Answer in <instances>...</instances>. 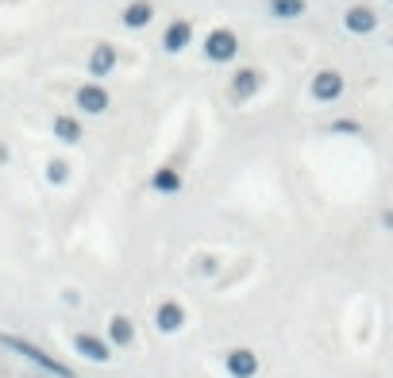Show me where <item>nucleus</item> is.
Segmentation results:
<instances>
[{
    "instance_id": "39448f33",
    "label": "nucleus",
    "mask_w": 393,
    "mask_h": 378,
    "mask_svg": "<svg viewBox=\"0 0 393 378\" xmlns=\"http://www.w3.org/2000/svg\"><path fill=\"white\" fill-rule=\"evenodd\" d=\"M77 104H81L85 116H97V112L109 109V89L104 85H85V89H77Z\"/></svg>"
},
{
    "instance_id": "2eb2a0df",
    "label": "nucleus",
    "mask_w": 393,
    "mask_h": 378,
    "mask_svg": "<svg viewBox=\"0 0 393 378\" xmlns=\"http://www.w3.org/2000/svg\"><path fill=\"white\" fill-rule=\"evenodd\" d=\"M332 132H339V135H362V124H359V120H351V116H343V120H332Z\"/></svg>"
},
{
    "instance_id": "dca6fc26",
    "label": "nucleus",
    "mask_w": 393,
    "mask_h": 378,
    "mask_svg": "<svg viewBox=\"0 0 393 378\" xmlns=\"http://www.w3.org/2000/svg\"><path fill=\"white\" fill-rule=\"evenodd\" d=\"M232 370H235V375H251V370H255V359H251L247 352H235V355H232Z\"/></svg>"
},
{
    "instance_id": "0eeeda50",
    "label": "nucleus",
    "mask_w": 393,
    "mask_h": 378,
    "mask_svg": "<svg viewBox=\"0 0 393 378\" xmlns=\"http://www.w3.org/2000/svg\"><path fill=\"white\" fill-rule=\"evenodd\" d=\"M189 39H193V27L185 24V19H177V24L166 27V35H162V47H166L170 54H177V51H185V47H189Z\"/></svg>"
},
{
    "instance_id": "4468645a",
    "label": "nucleus",
    "mask_w": 393,
    "mask_h": 378,
    "mask_svg": "<svg viewBox=\"0 0 393 378\" xmlns=\"http://www.w3.org/2000/svg\"><path fill=\"white\" fill-rule=\"evenodd\" d=\"M159 324L166 328V332H170V328H177V324H182V309H177L174 301H162V309H159Z\"/></svg>"
},
{
    "instance_id": "6e6552de",
    "label": "nucleus",
    "mask_w": 393,
    "mask_h": 378,
    "mask_svg": "<svg viewBox=\"0 0 393 378\" xmlns=\"http://www.w3.org/2000/svg\"><path fill=\"white\" fill-rule=\"evenodd\" d=\"M89 70H93L97 77H104V74H112V70H116V51H112L109 42H101V47L93 51V58H89Z\"/></svg>"
},
{
    "instance_id": "a211bd4d",
    "label": "nucleus",
    "mask_w": 393,
    "mask_h": 378,
    "mask_svg": "<svg viewBox=\"0 0 393 378\" xmlns=\"http://www.w3.org/2000/svg\"><path fill=\"white\" fill-rule=\"evenodd\" d=\"M66 162H51V182H66Z\"/></svg>"
},
{
    "instance_id": "1a4fd4ad",
    "label": "nucleus",
    "mask_w": 393,
    "mask_h": 378,
    "mask_svg": "<svg viewBox=\"0 0 393 378\" xmlns=\"http://www.w3.org/2000/svg\"><path fill=\"white\" fill-rule=\"evenodd\" d=\"M305 8H309V0H270V16L278 19H301Z\"/></svg>"
},
{
    "instance_id": "f8f14e48",
    "label": "nucleus",
    "mask_w": 393,
    "mask_h": 378,
    "mask_svg": "<svg viewBox=\"0 0 393 378\" xmlns=\"http://www.w3.org/2000/svg\"><path fill=\"white\" fill-rule=\"evenodd\" d=\"M74 344H77V352H81L85 359H97V363H104V359H109V347H104L97 336H77Z\"/></svg>"
},
{
    "instance_id": "7ed1b4c3",
    "label": "nucleus",
    "mask_w": 393,
    "mask_h": 378,
    "mask_svg": "<svg viewBox=\"0 0 393 378\" xmlns=\"http://www.w3.org/2000/svg\"><path fill=\"white\" fill-rule=\"evenodd\" d=\"M312 97H316V101H339L343 97V74L339 70H320L316 77H312Z\"/></svg>"
},
{
    "instance_id": "f3484780",
    "label": "nucleus",
    "mask_w": 393,
    "mask_h": 378,
    "mask_svg": "<svg viewBox=\"0 0 393 378\" xmlns=\"http://www.w3.org/2000/svg\"><path fill=\"white\" fill-rule=\"evenodd\" d=\"M112 340H120V344H127V340H131V324H127L124 317L112 320Z\"/></svg>"
},
{
    "instance_id": "20e7f679",
    "label": "nucleus",
    "mask_w": 393,
    "mask_h": 378,
    "mask_svg": "<svg viewBox=\"0 0 393 378\" xmlns=\"http://www.w3.org/2000/svg\"><path fill=\"white\" fill-rule=\"evenodd\" d=\"M343 27L351 35H370L378 27V16L374 8H367V4H355V8H347V16H343Z\"/></svg>"
},
{
    "instance_id": "ddd939ff",
    "label": "nucleus",
    "mask_w": 393,
    "mask_h": 378,
    "mask_svg": "<svg viewBox=\"0 0 393 378\" xmlns=\"http://www.w3.org/2000/svg\"><path fill=\"white\" fill-rule=\"evenodd\" d=\"M54 135H58L62 143H77V139H81V124H77L74 116H58L54 120Z\"/></svg>"
},
{
    "instance_id": "9d476101",
    "label": "nucleus",
    "mask_w": 393,
    "mask_h": 378,
    "mask_svg": "<svg viewBox=\"0 0 393 378\" xmlns=\"http://www.w3.org/2000/svg\"><path fill=\"white\" fill-rule=\"evenodd\" d=\"M259 85H262V74H259V70H247V66H243L239 74H235L232 89H235V97H251V93H259Z\"/></svg>"
},
{
    "instance_id": "9b49d317",
    "label": "nucleus",
    "mask_w": 393,
    "mask_h": 378,
    "mask_svg": "<svg viewBox=\"0 0 393 378\" xmlns=\"http://www.w3.org/2000/svg\"><path fill=\"white\" fill-rule=\"evenodd\" d=\"M151 185L159 189V194H177V189H182V174H177L174 166H162V170H154Z\"/></svg>"
},
{
    "instance_id": "f257e3e1",
    "label": "nucleus",
    "mask_w": 393,
    "mask_h": 378,
    "mask_svg": "<svg viewBox=\"0 0 393 378\" xmlns=\"http://www.w3.org/2000/svg\"><path fill=\"white\" fill-rule=\"evenodd\" d=\"M0 344L8 347V352L24 355V359H27V363H35V367L51 370V375H58V378H74V370H70L66 363H58V359H54V355H47V352H42V347L27 344V340H19V336H8V332H0Z\"/></svg>"
},
{
    "instance_id": "f03ea898",
    "label": "nucleus",
    "mask_w": 393,
    "mask_h": 378,
    "mask_svg": "<svg viewBox=\"0 0 393 378\" xmlns=\"http://www.w3.org/2000/svg\"><path fill=\"white\" fill-rule=\"evenodd\" d=\"M204 58L209 62H235L239 58V35L232 27H216L204 39Z\"/></svg>"
},
{
    "instance_id": "423d86ee",
    "label": "nucleus",
    "mask_w": 393,
    "mask_h": 378,
    "mask_svg": "<svg viewBox=\"0 0 393 378\" xmlns=\"http://www.w3.org/2000/svg\"><path fill=\"white\" fill-rule=\"evenodd\" d=\"M154 19V4L151 0H131L124 8V27H131V31H139V27H147Z\"/></svg>"
}]
</instances>
